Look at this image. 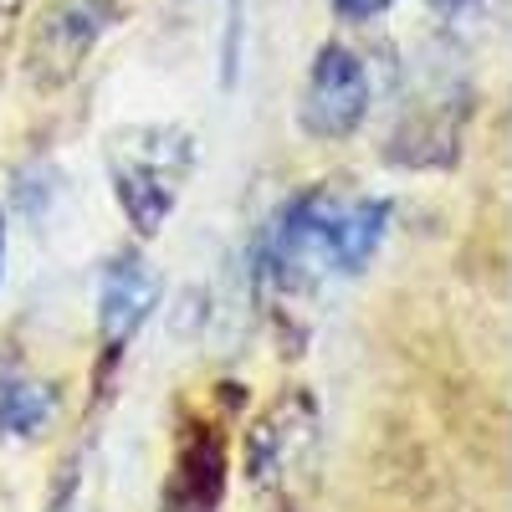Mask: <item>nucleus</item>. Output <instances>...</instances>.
<instances>
[{
    "label": "nucleus",
    "mask_w": 512,
    "mask_h": 512,
    "mask_svg": "<svg viewBox=\"0 0 512 512\" xmlns=\"http://www.w3.org/2000/svg\"><path fill=\"white\" fill-rule=\"evenodd\" d=\"M333 6H338V16H344V21H379L384 11L395 6V0H333Z\"/></svg>",
    "instance_id": "nucleus-9"
},
{
    "label": "nucleus",
    "mask_w": 512,
    "mask_h": 512,
    "mask_svg": "<svg viewBox=\"0 0 512 512\" xmlns=\"http://www.w3.org/2000/svg\"><path fill=\"white\" fill-rule=\"evenodd\" d=\"M384 231H390V200H344L338 205V272L354 277L369 267V256L379 251Z\"/></svg>",
    "instance_id": "nucleus-8"
},
{
    "label": "nucleus",
    "mask_w": 512,
    "mask_h": 512,
    "mask_svg": "<svg viewBox=\"0 0 512 512\" xmlns=\"http://www.w3.org/2000/svg\"><path fill=\"white\" fill-rule=\"evenodd\" d=\"M57 420V390L16 364H0V441H31Z\"/></svg>",
    "instance_id": "nucleus-7"
},
{
    "label": "nucleus",
    "mask_w": 512,
    "mask_h": 512,
    "mask_svg": "<svg viewBox=\"0 0 512 512\" xmlns=\"http://www.w3.org/2000/svg\"><path fill=\"white\" fill-rule=\"evenodd\" d=\"M0 277H6V216H0Z\"/></svg>",
    "instance_id": "nucleus-10"
},
{
    "label": "nucleus",
    "mask_w": 512,
    "mask_h": 512,
    "mask_svg": "<svg viewBox=\"0 0 512 512\" xmlns=\"http://www.w3.org/2000/svg\"><path fill=\"white\" fill-rule=\"evenodd\" d=\"M159 308V277L139 251H118L98 282V338H103V374L123 359L134 333Z\"/></svg>",
    "instance_id": "nucleus-4"
},
{
    "label": "nucleus",
    "mask_w": 512,
    "mask_h": 512,
    "mask_svg": "<svg viewBox=\"0 0 512 512\" xmlns=\"http://www.w3.org/2000/svg\"><path fill=\"white\" fill-rule=\"evenodd\" d=\"M338 205L344 200L328 190L292 195L256 246V282L277 297H297L338 272Z\"/></svg>",
    "instance_id": "nucleus-1"
},
{
    "label": "nucleus",
    "mask_w": 512,
    "mask_h": 512,
    "mask_svg": "<svg viewBox=\"0 0 512 512\" xmlns=\"http://www.w3.org/2000/svg\"><path fill=\"white\" fill-rule=\"evenodd\" d=\"M154 139H159L154 149L128 144V154L113 159V195L139 236H154L169 221L175 195H180V175L190 164L185 134H154Z\"/></svg>",
    "instance_id": "nucleus-2"
},
{
    "label": "nucleus",
    "mask_w": 512,
    "mask_h": 512,
    "mask_svg": "<svg viewBox=\"0 0 512 512\" xmlns=\"http://www.w3.org/2000/svg\"><path fill=\"white\" fill-rule=\"evenodd\" d=\"M364 113H369V67H364L359 52L344 47V41H328V47L313 57L303 108H297L303 134H313L323 144H338L364 123Z\"/></svg>",
    "instance_id": "nucleus-3"
},
{
    "label": "nucleus",
    "mask_w": 512,
    "mask_h": 512,
    "mask_svg": "<svg viewBox=\"0 0 512 512\" xmlns=\"http://www.w3.org/2000/svg\"><path fill=\"white\" fill-rule=\"evenodd\" d=\"M221 497H226V441L216 425L195 420L180 436L159 512H221Z\"/></svg>",
    "instance_id": "nucleus-6"
},
{
    "label": "nucleus",
    "mask_w": 512,
    "mask_h": 512,
    "mask_svg": "<svg viewBox=\"0 0 512 512\" xmlns=\"http://www.w3.org/2000/svg\"><path fill=\"white\" fill-rule=\"evenodd\" d=\"M113 16H118L113 0H52L36 36V77L41 82L72 77L82 57L93 52V41L113 26Z\"/></svg>",
    "instance_id": "nucleus-5"
},
{
    "label": "nucleus",
    "mask_w": 512,
    "mask_h": 512,
    "mask_svg": "<svg viewBox=\"0 0 512 512\" xmlns=\"http://www.w3.org/2000/svg\"><path fill=\"white\" fill-rule=\"evenodd\" d=\"M52 512H67V487L57 492V507H52Z\"/></svg>",
    "instance_id": "nucleus-11"
}]
</instances>
